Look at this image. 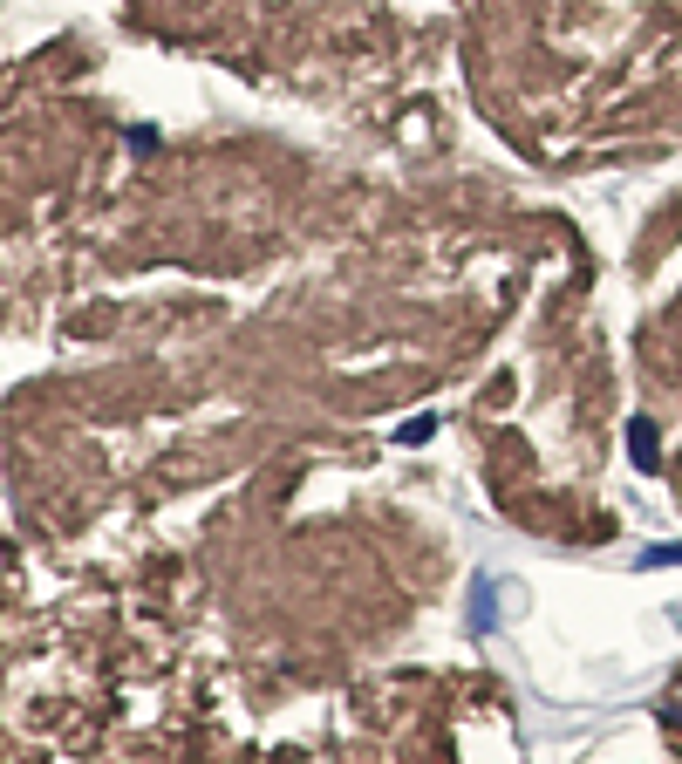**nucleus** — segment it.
<instances>
[{
  "label": "nucleus",
  "instance_id": "f257e3e1",
  "mask_svg": "<svg viewBox=\"0 0 682 764\" xmlns=\"http://www.w3.org/2000/svg\"><path fill=\"white\" fill-rule=\"evenodd\" d=\"M628 451H635V471H655V464H662V458H655V423H648V417L628 423Z\"/></svg>",
  "mask_w": 682,
  "mask_h": 764
},
{
  "label": "nucleus",
  "instance_id": "f03ea898",
  "mask_svg": "<svg viewBox=\"0 0 682 764\" xmlns=\"http://www.w3.org/2000/svg\"><path fill=\"white\" fill-rule=\"evenodd\" d=\"M430 430H437V417H410L396 423V444H430Z\"/></svg>",
  "mask_w": 682,
  "mask_h": 764
},
{
  "label": "nucleus",
  "instance_id": "7ed1b4c3",
  "mask_svg": "<svg viewBox=\"0 0 682 764\" xmlns=\"http://www.w3.org/2000/svg\"><path fill=\"white\" fill-rule=\"evenodd\" d=\"M676 560H682V546H648L642 553V567H676Z\"/></svg>",
  "mask_w": 682,
  "mask_h": 764
}]
</instances>
